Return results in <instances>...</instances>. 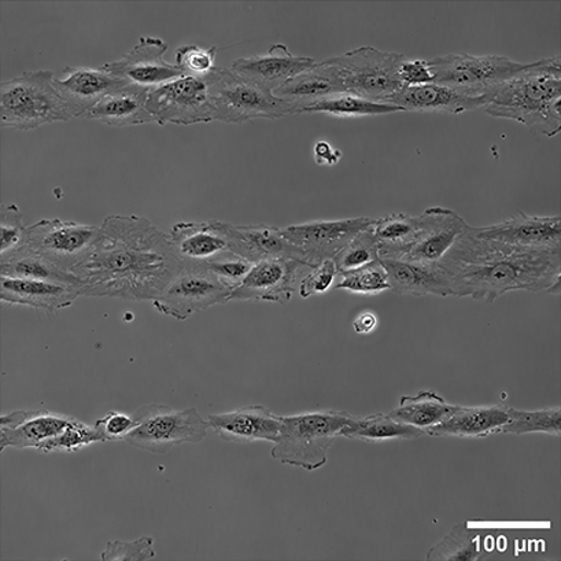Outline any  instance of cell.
Returning <instances> with one entry per match:
<instances>
[{"label": "cell", "mask_w": 561, "mask_h": 561, "mask_svg": "<svg viewBox=\"0 0 561 561\" xmlns=\"http://www.w3.org/2000/svg\"><path fill=\"white\" fill-rule=\"evenodd\" d=\"M426 433L421 428L397 422L389 413H375L365 417L354 416L342 430L341 437L363 440L368 444L386 443V440H412L422 438Z\"/></svg>", "instance_id": "31"}, {"label": "cell", "mask_w": 561, "mask_h": 561, "mask_svg": "<svg viewBox=\"0 0 561 561\" xmlns=\"http://www.w3.org/2000/svg\"><path fill=\"white\" fill-rule=\"evenodd\" d=\"M168 43L160 37H140L138 45L119 58L118 61L103 65V69L116 76L125 83L156 89L174 79L182 78L183 72L176 65L165 61Z\"/></svg>", "instance_id": "15"}, {"label": "cell", "mask_w": 561, "mask_h": 561, "mask_svg": "<svg viewBox=\"0 0 561 561\" xmlns=\"http://www.w3.org/2000/svg\"><path fill=\"white\" fill-rule=\"evenodd\" d=\"M419 221L421 227L415 241L396 260L419 264H439L470 226L456 211L440 208V206L424 211L419 216Z\"/></svg>", "instance_id": "16"}, {"label": "cell", "mask_w": 561, "mask_h": 561, "mask_svg": "<svg viewBox=\"0 0 561 561\" xmlns=\"http://www.w3.org/2000/svg\"><path fill=\"white\" fill-rule=\"evenodd\" d=\"M478 237L522 249H559L561 241L560 216H527L486 227H473Z\"/></svg>", "instance_id": "21"}, {"label": "cell", "mask_w": 561, "mask_h": 561, "mask_svg": "<svg viewBox=\"0 0 561 561\" xmlns=\"http://www.w3.org/2000/svg\"><path fill=\"white\" fill-rule=\"evenodd\" d=\"M560 56L526 64L522 72L488 87L482 95L489 116L514 119L553 138L561 133Z\"/></svg>", "instance_id": "3"}, {"label": "cell", "mask_w": 561, "mask_h": 561, "mask_svg": "<svg viewBox=\"0 0 561 561\" xmlns=\"http://www.w3.org/2000/svg\"><path fill=\"white\" fill-rule=\"evenodd\" d=\"M62 75L64 79H54V89L72 118L85 117L103 98L128 84L103 68L68 67Z\"/></svg>", "instance_id": "18"}, {"label": "cell", "mask_w": 561, "mask_h": 561, "mask_svg": "<svg viewBox=\"0 0 561 561\" xmlns=\"http://www.w3.org/2000/svg\"><path fill=\"white\" fill-rule=\"evenodd\" d=\"M336 288L353 294H364V296H375V294L388 291L390 290L388 271L382 261H375L364 268L342 275Z\"/></svg>", "instance_id": "38"}, {"label": "cell", "mask_w": 561, "mask_h": 561, "mask_svg": "<svg viewBox=\"0 0 561 561\" xmlns=\"http://www.w3.org/2000/svg\"><path fill=\"white\" fill-rule=\"evenodd\" d=\"M405 59L404 54L359 47L332 57L329 62L334 67L346 94L388 103L402 89L399 72Z\"/></svg>", "instance_id": "7"}, {"label": "cell", "mask_w": 561, "mask_h": 561, "mask_svg": "<svg viewBox=\"0 0 561 561\" xmlns=\"http://www.w3.org/2000/svg\"><path fill=\"white\" fill-rule=\"evenodd\" d=\"M51 70H31L0 85V124L3 128L32 130L45 124L72 119L54 89Z\"/></svg>", "instance_id": "5"}, {"label": "cell", "mask_w": 561, "mask_h": 561, "mask_svg": "<svg viewBox=\"0 0 561 561\" xmlns=\"http://www.w3.org/2000/svg\"><path fill=\"white\" fill-rule=\"evenodd\" d=\"M103 438L95 426H89L75 419V422L58 437L47 440L41 446L42 454H56V451H78L87 446L101 444Z\"/></svg>", "instance_id": "39"}, {"label": "cell", "mask_w": 561, "mask_h": 561, "mask_svg": "<svg viewBox=\"0 0 561 561\" xmlns=\"http://www.w3.org/2000/svg\"><path fill=\"white\" fill-rule=\"evenodd\" d=\"M402 112L461 114L484 107L483 95L443 84L402 87L388 101Z\"/></svg>", "instance_id": "23"}, {"label": "cell", "mask_w": 561, "mask_h": 561, "mask_svg": "<svg viewBox=\"0 0 561 561\" xmlns=\"http://www.w3.org/2000/svg\"><path fill=\"white\" fill-rule=\"evenodd\" d=\"M481 533L466 522L451 528L437 545L428 550L427 561H477L482 556Z\"/></svg>", "instance_id": "35"}, {"label": "cell", "mask_w": 561, "mask_h": 561, "mask_svg": "<svg viewBox=\"0 0 561 561\" xmlns=\"http://www.w3.org/2000/svg\"><path fill=\"white\" fill-rule=\"evenodd\" d=\"M337 276L334 260H327L314 268L299 282L298 293L302 298L318 296L330 290Z\"/></svg>", "instance_id": "44"}, {"label": "cell", "mask_w": 561, "mask_h": 561, "mask_svg": "<svg viewBox=\"0 0 561 561\" xmlns=\"http://www.w3.org/2000/svg\"><path fill=\"white\" fill-rule=\"evenodd\" d=\"M399 75L402 87L433 84L435 81L432 65L426 59H405Z\"/></svg>", "instance_id": "46"}, {"label": "cell", "mask_w": 561, "mask_h": 561, "mask_svg": "<svg viewBox=\"0 0 561 561\" xmlns=\"http://www.w3.org/2000/svg\"><path fill=\"white\" fill-rule=\"evenodd\" d=\"M399 112H402L401 107L389 105V103L367 101L351 94H337L302 107L299 114L316 113L334 118H358L383 116V114Z\"/></svg>", "instance_id": "34"}, {"label": "cell", "mask_w": 561, "mask_h": 561, "mask_svg": "<svg viewBox=\"0 0 561 561\" xmlns=\"http://www.w3.org/2000/svg\"><path fill=\"white\" fill-rule=\"evenodd\" d=\"M434 72V83L482 95L488 87L512 78L526 64L512 61L504 56H471V54H448L430 59Z\"/></svg>", "instance_id": "12"}, {"label": "cell", "mask_w": 561, "mask_h": 561, "mask_svg": "<svg viewBox=\"0 0 561 561\" xmlns=\"http://www.w3.org/2000/svg\"><path fill=\"white\" fill-rule=\"evenodd\" d=\"M419 227V216L405 214L386 215L375 220L373 232L379 244V259H399L415 241Z\"/></svg>", "instance_id": "32"}, {"label": "cell", "mask_w": 561, "mask_h": 561, "mask_svg": "<svg viewBox=\"0 0 561 561\" xmlns=\"http://www.w3.org/2000/svg\"><path fill=\"white\" fill-rule=\"evenodd\" d=\"M346 411H321L282 416V428L271 456L282 465L316 471L329 460V451L352 421Z\"/></svg>", "instance_id": "4"}, {"label": "cell", "mask_w": 561, "mask_h": 561, "mask_svg": "<svg viewBox=\"0 0 561 561\" xmlns=\"http://www.w3.org/2000/svg\"><path fill=\"white\" fill-rule=\"evenodd\" d=\"M209 428L227 443L253 444L265 440L275 444L282 428V416L263 405H250L233 412L216 413L206 419Z\"/></svg>", "instance_id": "22"}, {"label": "cell", "mask_w": 561, "mask_h": 561, "mask_svg": "<svg viewBox=\"0 0 561 561\" xmlns=\"http://www.w3.org/2000/svg\"><path fill=\"white\" fill-rule=\"evenodd\" d=\"M135 427L125 443L154 455H167L174 446L201 444L208 435L209 424L197 408L176 411L151 404L134 413Z\"/></svg>", "instance_id": "8"}, {"label": "cell", "mask_w": 561, "mask_h": 561, "mask_svg": "<svg viewBox=\"0 0 561 561\" xmlns=\"http://www.w3.org/2000/svg\"><path fill=\"white\" fill-rule=\"evenodd\" d=\"M134 416L125 415L122 412H107L105 417L98 419L94 426L101 433L103 443H116L125 440L127 435L135 427Z\"/></svg>", "instance_id": "45"}, {"label": "cell", "mask_w": 561, "mask_h": 561, "mask_svg": "<svg viewBox=\"0 0 561 561\" xmlns=\"http://www.w3.org/2000/svg\"><path fill=\"white\" fill-rule=\"evenodd\" d=\"M454 296L492 304L506 293H560L559 249H522L478 237L468 226L439 263Z\"/></svg>", "instance_id": "2"}, {"label": "cell", "mask_w": 561, "mask_h": 561, "mask_svg": "<svg viewBox=\"0 0 561 561\" xmlns=\"http://www.w3.org/2000/svg\"><path fill=\"white\" fill-rule=\"evenodd\" d=\"M232 288L201 264H183V270L169 283L152 305L158 313L187 320L215 305L230 301Z\"/></svg>", "instance_id": "10"}, {"label": "cell", "mask_w": 561, "mask_h": 561, "mask_svg": "<svg viewBox=\"0 0 561 561\" xmlns=\"http://www.w3.org/2000/svg\"><path fill=\"white\" fill-rule=\"evenodd\" d=\"M337 94H346V91L329 59L288 80L274 92L275 96L297 106L298 114L302 107Z\"/></svg>", "instance_id": "29"}, {"label": "cell", "mask_w": 561, "mask_h": 561, "mask_svg": "<svg viewBox=\"0 0 561 561\" xmlns=\"http://www.w3.org/2000/svg\"><path fill=\"white\" fill-rule=\"evenodd\" d=\"M332 260H334L337 276L364 268L380 260L379 244L374 236L373 226L354 237Z\"/></svg>", "instance_id": "37"}, {"label": "cell", "mask_w": 561, "mask_h": 561, "mask_svg": "<svg viewBox=\"0 0 561 561\" xmlns=\"http://www.w3.org/2000/svg\"><path fill=\"white\" fill-rule=\"evenodd\" d=\"M89 259L73 271L80 296L154 301L183 270L167 233L140 216H107Z\"/></svg>", "instance_id": "1"}, {"label": "cell", "mask_w": 561, "mask_h": 561, "mask_svg": "<svg viewBox=\"0 0 561 561\" xmlns=\"http://www.w3.org/2000/svg\"><path fill=\"white\" fill-rule=\"evenodd\" d=\"M217 48H201L199 46L188 45L179 47L176 51V67L182 70L184 76H203L214 72L217 68L216 61Z\"/></svg>", "instance_id": "42"}, {"label": "cell", "mask_w": 561, "mask_h": 561, "mask_svg": "<svg viewBox=\"0 0 561 561\" xmlns=\"http://www.w3.org/2000/svg\"><path fill=\"white\" fill-rule=\"evenodd\" d=\"M508 405L460 407L448 421L428 428L426 435L435 438H488L490 435L503 433L510 421Z\"/></svg>", "instance_id": "26"}, {"label": "cell", "mask_w": 561, "mask_h": 561, "mask_svg": "<svg viewBox=\"0 0 561 561\" xmlns=\"http://www.w3.org/2000/svg\"><path fill=\"white\" fill-rule=\"evenodd\" d=\"M208 79L215 122L243 124L259 118L279 119L298 114L293 103L239 78L230 69L216 68Z\"/></svg>", "instance_id": "6"}, {"label": "cell", "mask_w": 561, "mask_h": 561, "mask_svg": "<svg viewBox=\"0 0 561 561\" xmlns=\"http://www.w3.org/2000/svg\"><path fill=\"white\" fill-rule=\"evenodd\" d=\"M79 297V288L70 283L0 276V301L9 305H21L56 313L58 310L72 307Z\"/></svg>", "instance_id": "24"}, {"label": "cell", "mask_w": 561, "mask_h": 561, "mask_svg": "<svg viewBox=\"0 0 561 561\" xmlns=\"http://www.w3.org/2000/svg\"><path fill=\"white\" fill-rule=\"evenodd\" d=\"M146 107L154 123L160 125L176 124L188 127L215 122L208 75L203 78L182 76L151 89Z\"/></svg>", "instance_id": "11"}, {"label": "cell", "mask_w": 561, "mask_h": 561, "mask_svg": "<svg viewBox=\"0 0 561 561\" xmlns=\"http://www.w3.org/2000/svg\"><path fill=\"white\" fill-rule=\"evenodd\" d=\"M100 231V227L75 221L42 220L26 227L24 247L73 275L94 250Z\"/></svg>", "instance_id": "9"}, {"label": "cell", "mask_w": 561, "mask_h": 561, "mask_svg": "<svg viewBox=\"0 0 561 561\" xmlns=\"http://www.w3.org/2000/svg\"><path fill=\"white\" fill-rule=\"evenodd\" d=\"M459 405L449 404L443 397L433 390H423L416 396H405L400 400V405L389 415L397 422L410 424L421 428L424 433L428 428L448 421Z\"/></svg>", "instance_id": "30"}, {"label": "cell", "mask_w": 561, "mask_h": 561, "mask_svg": "<svg viewBox=\"0 0 561 561\" xmlns=\"http://www.w3.org/2000/svg\"><path fill=\"white\" fill-rule=\"evenodd\" d=\"M201 265H204L211 274L219 277V279L225 283V285L232 288L233 291L241 285L254 264L239 257V255L232 253L231 250H228V252L217 255V257L209 261V263Z\"/></svg>", "instance_id": "41"}, {"label": "cell", "mask_w": 561, "mask_h": 561, "mask_svg": "<svg viewBox=\"0 0 561 561\" xmlns=\"http://www.w3.org/2000/svg\"><path fill=\"white\" fill-rule=\"evenodd\" d=\"M149 92L150 89H145V87L124 85L98 102L84 118L95 119V122L116 128L154 123L146 107Z\"/></svg>", "instance_id": "28"}, {"label": "cell", "mask_w": 561, "mask_h": 561, "mask_svg": "<svg viewBox=\"0 0 561 561\" xmlns=\"http://www.w3.org/2000/svg\"><path fill=\"white\" fill-rule=\"evenodd\" d=\"M24 216L19 206L3 205L0 209V255L9 254L24 247Z\"/></svg>", "instance_id": "40"}, {"label": "cell", "mask_w": 561, "mask_h": 561, "mask_svg": "<svg viewBox=\"0 0 561 561\" xmlns=\"http://www.w3.org/2000/svg\"><path fill=\"white\" fill-rule=\"evenodd\" d=\"M312 270L296 259L260 261L250 270L241 285L231 293L230 301H263L286 305L298 291L299 275ZM228 301V302H230Z\"/></svg>", "instance_id": "14"}, {"label": "cell", "mask_w": 561, "mask_h": 561, "mask_svg": "<svg viewBox=\"0 0 561 561\" xmlns=\"http://www.w3.org/2000/svg\"><path fill=\"white\" fill-rule=\"evenodd\" d=\"M501 434H548L560 437V407L545 408L539 411H522L510 408V421Z\"/></svg>", "instance_id": "36"}, {"label": "cell", "mask_w": 561, "mask_h": 561, "mask_svg": "<svg viewBox=\"0 0 561 561\" xmlns=\"http://www.w3.org/2000/svg\"><path fill=\"white\" fill-rule=\"evenodd\" d=\"M216 225L225 233L231 252L252 264L271 259H296L305 263L301 250L283 238L279 227L233 226L222 221Z\"/></svg>", "instance_id": "20"}, {"label": "cell", "mask_w": 561, "mask_h": 561, "mask_svg": "<svg viewBox=\"0 0 561 561\" xmlns=\"http://www.w3.org/2000/svg\"><path fill=\"white\" fill-rule=\"evenodd\" d=\"M75 417L45 410L14 411L0 417V449H39L47 440L58 437Z\"/></svg>", "instance_id": "19"}, {"label": "cell", "mask_w": 561, "mask_h": 561, "mask_svg": "<svg viewBox=\"0 0 561 561\" xmlns=\"http://www.w3.org/2000/svg\"><path fill=\"white\" fill-rule=\"evenodd\" d=\"M154 558V538L147 536L130 542L108 541L101 553L102 561H147Z\"/></svg>", "instance_id": "43"}, {"label": "cell", "mask_w": 561, "mask_h": 561, "mask_svg": "<svg viewBox=\"0 0 561 561\" xmlns=\"http://www.w3.org/2000/svg\"><path fill=\"white\" fill-rule=\"evenodd\" d=\"M341 150L334 149V147L327 144V141H319V144L314 146V161L318 162L319 165H336V163L341 161Z\"/></svg>", "instance_id": "47"}, {"label": "cell", "mask_w": 561, "mask_h": 561, "mask_svg": "<svg viewBox=\"0 0 561 561\" xmlns=\"http://www.w3.org/2000/svg\"><path fill=\"white\" fill-rule=\"evenodd\" d=\"M0 276L14 277V279L62 282L76 286L73 275L56 268L42 255L25 247L0 255Z\"/></svg>", "instance_id": "33"}, {"label": "cell", "mask_w": 561, "mask_h": 561, "mask_svg": "<svg viewBox=\"0 0 561 561\" xmlns=\"http://www.w3.org/2000/svg\"><path fill=\"white\" fill-rule=\"evenodd\" d=\"M316 64L313 58L294 56L285 45H274L265 56L236 59L230 70L239 78L274 94L288 80L307 72Z\"/></svg>", "instance_id": "17"}, {"label": "cell", "mask_w": 561, "mask_h": 561, "mask_svg": "<svg viewBox=\"0 0 561 561\" xmlns=\"http://www.w3.org/2000/svg\"><path fill=\"white\" fill-rule=\"evenodd\" d=\"M378 319L373 312H364L353 323V330L358 335H368L377 329Z\"/></svg>", "instance_id": "48"}, {"label": "cell", "mask_w": 561, "mask_h": 561, "mask_svg": "<svg viewBox=\"0 0 561 561\" xmlns=\"http://www.w3.org/2000/svg\"><path fill=\"white\" fill-rule=\"evenodd\" d=\"M369 217L335 221H312L280 228L287 242L301 250L310 268L332 260L359 232L374 225Z\"/></svg>", "instance_id": "13"}, {"label": "cell", "mask_w": 561, "mask_h": 561, "mask_svg": "<svg viewBox=\"0 0 561 561\" xmlns=\"http://www.w3.org/2000/svg\"><path fill=\"white\" fill-rule=\"evenodd\" d=\"M168 238L183 264H206L230 250L216 221L179 222Z\"/></svg>", "instance_id": "27"}, {"label": "cell", "mask_w": 561, "mask_h": 561, "mask_svg": "<svg viewBox=\"0 0 561 561\" xmlns=\"http://www.w3.org/2000/svg\"><path fill=\"white\" fill-rule=\"evenodd\" d=\"M388 271L390 290L399 296H454V283L440 264H419L401 260H380Z\"/></svg>", "instance_id": "25"}]
</instances>
